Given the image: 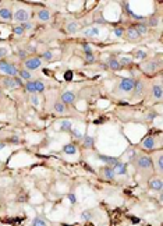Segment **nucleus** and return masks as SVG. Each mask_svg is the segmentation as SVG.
Wrapping results in <instances>:
<instances>
[{"instance_id": "1", "label": "nucleus", "mask_w": 163, "mask_h": 226, "mask_svg": "<svg viewBox=\"0 0 163 226\" xmlns=\"http://www.w3.org/2000/svg\"><path fill=\"white\" fill-rule=\"evenodd\" d=\"M0 71L7 74L9 77H16L17 74H18V70H17L16 66L11 63H7L4 60H0Z\"/></svg>"}, {"instance_id": "33", "label": "nucleus", "mask_w": 163, "mask_h": 226, "mask_svg": "<svg viewBox=\"0 0 163 226\" xmlns=\"http://www.w3.org/2000/svg\"><path fill=\"white\" fill-rule=\"evenodd\" d=\"M117 62H119L121 66V64H131L132 60L130 57H120V60H117Z\"/></svg>"}, {"instance_id": "32", "label": "nucleus", "mask_w": 163, "mask_h": 226, "mask_svg": "<svg viewBox=\"0 0 163 226\" xmlns=\"http://www.w3.org/2000/svg\"><path fill=\"white\" fill-rule=\"evenodd\" d=\"M147 57V53L144 52V50H138L137 53H135V59H138V60H142V59Z\"/></svg>"}, {"instance_id": "15", "label": "nucleus", "mask_w": 163, "mask_h": 226, "mask_svg": "<svg viewBox=\"0 0 163 226\" xmlns=\"http://www.w3.org/2000/svg\"><path fill=\"white\" fill-rule=\"evenodd\" d=\"M149 187L153 190H160L162 189V180H159V179L151 180V182H149Z\"/></svg>"}, {"instance_id": "11", "label": "nucleus", "mask_w": 163, "mask_h": 226, "mask_svg": "<svg viewBox=\"0 0 163 226\" xmlns=\"http://www.w3.org/2000/svg\"><path fill=\"white\" fill-rule=\"evenodd\" d=\"M98 158H99L100 161L106 162L107 165H112V166H114V165L119 162V159H117V158H113V156H106V155H99Z\"/></svg>"}, {"instance_id": "30", "label": "nucleus", "mask_w": 163, "mask_h": 226, "mask_svg": "<svg viewBox=\"0 0 163 226\" xmlns=\"http://www.w3.org/2000/svg\"><path fill=\"white\" fill-rule=\"evenodd\" d=\"M13 31H14L16 35H22L24 34V28H22V25H16L13 28Z\"/></svg>"}, {"instance_id": "9", "label": "nucleus", "mask_w": 163, "mask_h": 226, "mask_svg": "<svg viewBox=\"0 0 163 226\" xmlns=\"http://www.w3.org/2000/svg\"><path fill=\"white\" fill-rule=\"evenodd\" d=\"M139 34L137 32V29L134 28V27H130L128 29H127V38L130 39V41H137V39H139Z\"/></svg>"}, {"instance_id": "16", "label": "nucleus", "mask_w": 163, "mask_h": 226, "mask_svg": "<svg viewBox=\"0 0 163 226\" xmlns=\"http://www.w3.org/2000/svg\"><path fill=\"white\" fill-rule=\"evenodd\" d=\"M61 100H63L64 103H71L74 100V94H71V92H64L61 95Z\"/></svg>"}, {"instance_id": "42", "label": "nucleus", "mask_w": 163, "mask_h": 226, "mask_svg": "<svg viewBox=\"0 0 163 226\" xmlns=\"http://www.w3.org/2000/svg\"><path fill=\"white\" fill-rule=\"evenodd\" d=\"M14 83H16V87H21L22 85L21 78H16V77H14Z\"/></svg>"}, {"instance_id": "14", "label": "nucleus", "mask_w": 163, "mask_h": 226, "mask_svg": "<svg viewBox=\"0 0 163 226\" xmlns=\"http://www.w3.org/2000/svg\"><path fill=\"white\" fill-rule=\"evenodd\" d=\"M38 18L41 20V21H49V18H50V13L47 10H41L38 13Z\"/></svg>"}, {"instance_id": "6", "label": "nucleus", "mask_w": 163, "mask_h": 226, "mask_svg": "<svg viewBox=\"0 0 163 226\" xmlns=\"http://www.w3.org/2000/svg\"><path fill=\"white\" fill-rule=\"evenodd\" d=\"M0 18L6 20V21H10L13 18V13L9 7H0Z\"/></svg>"}, {"instance_id": "48", "label": "nucleus", "mask_w": 163, "mask_h": 226, "mask_svg": "<svg viewBox=\"0 0 163 226\" xmlns=\"http://www.w3.org/2000/svg\"><path fill=\"white\" fill-rule=\"evenodd\" d=\"M128 156H130V159L134 158V156H135V152H134L132 149H130V151H128Z\"/></svg>"}, {"instance_id": "40", "label": "nucleus", "mask_w": 163, "mask_h": 226, "mask_svg": "<svg viewBox=\"0 0 163 226\" xmlns=\"http://www.w3.org/2000/svg\"><path fill=\"white\" fill-rule=\"evenodd\" d=\"M114 34H116V37L120 38L121 35H123V29H121V28H116V29H114Z\"/></svg>"}, {"instance_id": "44", "label": "nucleus", "mask_w": 163, "mask_h": 226, "mask_svg": "<svg viewBox=\"0 0 163 226\" xmlns=\"http://www.w3.org/2000/svg\"><path fill=\"white\" fill-rule=\"evenodd\" d=\"M84 52L85 53H91V46L88 45V43H85L84 45Z\"/></svg>"}, {"instance_id": "35", "label": "nucleus", "mask_w": 163, "mask_h": 226, "mask_svg": "<svg viewBox=\"0 0 163 226\" xmlns=\"http://www.w3.org/2000/svg\"><path fill=\"white\" fill-rule=\"evenodd\" d=\"M85 59H87V62H88V63L95 62V56L92 55V52H91V53H85Z\"/></svg>"}, {"instance_id": "50", "label": "nucleus", "mask_w": 163, "mask_h": 226, "mask_svg": "<svg viewBox=\"0 0 163 226\" xmlns=\"http://www.w3.org/2000/svg\"><path fill=\"white\" fill-rule=\"evenodd\" d=\"M148 119H149V120L155 119V113H149V115H148Z\"/></svg>"}, {"instance_id": "38", "label": "nucleus", "mask_w": 163, "mask_h": 226, "mask_svg": "<svg viewBox=\"0 0 163 226\" xmlns=\"http://www.w3.org/2000/svg\"><path fill=\"white\" fill-rule=\"evenodd\" d=\"M71 133H73L74 137H77V138H82V134H81L78 130H71Z\"/></svg>"}, {"instance_id": "24", "label": "nucleus", "mask_w": 163, "mask_h": 226, "mask_svg": "<svg viewBox=\"0 0 163 226\" xmlns=\"http://www.w3.org/2000/svg\"><path fill=\"white\" fill-rule=\"evenodd\" d=\"M84 34H85V37H95V35L99 34V29H98V28H89V29H87Z\"/></svg>"}, {"instance_id": "31", "label": "nucleus", "mask_w": 163, "mask_h": 226, "mask_svg": "<svg viewBox=\"0 0 163 226\" xmlns=\"http://www.w3.org/2000/svg\"><path fill=\"white\" fill-rule=\"evenodd\" d=\"M84 145H85V147H88V148H91L92 145H94V140H92L91 137H85V140H84Z\"/></svg>"}, {"instance_id": "26", "label": "nucleus", "mask_w": 163, "mask_h": 226, "mask_svg": "<svg viewBox=\"0 0 163 226\" xmlns=\"http://www.w3.org/2000/svg\"><path fill=\"white\" fill-rule=\"evenodd\" d=\"M67 31L69 32H75V31H78V24L77 22H70L69 25H67Z\"/></svg>"}, {"instance_id": "52", "label": "nucleus", "mask_w": 163, "mask_h": 226, "mask_svg": "<svg viewBox=\"0 0 163 226\" xmlns=\"http://www.w3.org/2000/svg\"><path fill=\"white\" fill-rule=\"evenodd\" d=\"M4 147H6V144H4V142H1V141H0V149H3Z\"/></svg>"}, {"instance_id": "43", "label": "nucleus", "mask_w": 163, "mask_h": 226, "mask_svg": "<svg viewBox=\"0 0 163 226\" xmlns=\"http://www.w3.org/2000/svg\"><path fill=\"white\" fill-rule=\"evenodd\" d=\"M149 24H151V27H155L158 24V18H151L149 20Z\"/></svg>"}, {"instance_id": "28", "label": "nucleus", "mask_w": 163, "mask_h": 226, "mask_svg": "<svg viewBox=\"0 0 163 226\" xmlns=\"http://www.w3.org/2000/svg\"><path fill=\"white\" fill-rule=\"evenodd\" d=\"M54 110L59 112V113H63V112L66 110V106H64L61 102H57V103L54 105Z\"/></svg>"}, {"instance_id": "29", "label": "nucleus", "mask_w": 163, "mask_h": 226, "mask_svg": "<svg viewBox=\"0 0 163 226\" xmlns=\"http://www.w3.org/2000/svg\"><path fill=\"white\" fill-rule=\"evenodd\" d=\"M35 88H36V92H43L45 84H43L42 81H35Z\"/></svg>"}, {"instance_id": "49", "label": "nucleus", "mask_w": 163, "mask_h": 226, "mask_svg": "<svg viewBox=\"0 0 163 226\" xmlns=\"http://www.w3.org/2000/svg\"><path fill=\"white\" fill-rule=\"evenodd\" d=\"M18 55H20V57H25L26 53L24 52V50H18Z\"/></svg>"}, {"instance_id": "37", "label": "nucleus", "mask_w": 163, "mask_h": 226, "mask_svg": "<svg viewBox=\"0 0 163 226\" xmlns=\"http://www.w3.org/2000/svg\"><path fill=\"white\" fill-rule=\"evenodd\" d=\"M32 27H34V24H32V22H24V24H22V28H24V31H25V29H31Z\"/></svg>"}, {"instance_id": "7", "label": "nucleus", "mask_w": 163, "mask_h": 226, "mask_svg": "<svg viewBox=\"0 0 163 226\" xmlns=\"http://www.w3.org/2000/svg\"><path fill=\"white\" fill-rule=\"evenodd\" d=\"M113 170H114V173L116 174H126L127 173V165L119 161V162L113 166Z\"/></svg>"}, {"instance_id": "47", "label": "nucleus", "mask_w": 163, "mask_h": 226, "mask_svg": "<svg viewBox=\"0 0 163 226\" xmlns=\"http://www.w3.org/2000/svg\"><path fill=\"white\" fill-rule=\"evenodd\" d=\"M69 198H70V201H71V202H73V204H75V197H74V194H69Z\"/></svg>"}, {"instance_id": "2", "label": "nucleus", "mask_w": 163, "mask_h": 226, "mask_svg": "<svg viewBox=\"0 0 163 226\" xmlns=\"http://www.w3.org/2000/svg\"><path fill=\"white\" fill-rule=\"evenodd\" d=\"M134 84H135V81L132 78H121L120 84H119V90L121 92H131L134 90Z\"/></svg>"}, {"instance_id": "17", "label": "nucleus", "mask_w": 163, "mask_h": 226, "mask_svg": "<svg viewBox=\"0 0 163 226\" xmlns=\"http://www.w3.org/2000/svg\"><path fill=\"white\" fill-rule=\"evenodd\" d=\"M152 92H153V96L156 99H160L162 98V88H160V85H153Z\"/></svg>"}, {"instance_id": "41", "label": "nucleus", "mask_w": 163, "mask_h": 226, "mask_svg": "<svg viewBox=\"0 0 163 226\" xmlns=\"http://www.w3.org/2000/svg\"><path fill=\"white\" fill-rule=\"evenodd\" d=\"M64 78H66V80H69V81H70V80L73 78V73H71V71H67V73L64 74Z\"/></svg>"}, {"instance_id": "13", "label": "nucleus", "mask_w": 163, "mask_h": 226, "mask_svg": "<svg viewBox=\"0 0 163 226\" xmlns=\"http://www.w3.org/2000/svg\"><path fill=\"white\" fill-rule=\"evenodd\" d=\"M132 91H135V95L137 96H139V95L142 94V91H144V81H135V84H134V90Z\"/></svg>"}, {"instance_id": "54", "label": "nucleus", "mask_w": 163, "mask_h": 226, "mask_svg": "<svg viewBox=\"0 0 163 226\" xmlns=\"http://www.w3.org/2000/svg\"><path fill=\"white\" fill-rule=\"evenodd\" d=\"M0 95H1V90H0Z\"/></svg>"}, {"instance_id": "46", "label": "nucleus", "mask_w": 163, "mask_h": 226, "mask_svg": "<svg viewBox=\"0 0 163 226\" xmlns=\"http://www.w3.org/2000/svg\"><path fill=\"white\" fill-rule=\"evenodd\" d=\"M162 156H159V159H158V166H159V170H160V172H162Z\"/></svg>"}, {"instance_id": "53", "label": "nucleus", "mask_w": 163, "mask_h": 226, "mask_svg": "<svg viewBox=\"0 0 163 226\" xmlns=\"http://www.w3.org/2000/svg\"><path fill=\"white\" fill-rule=\"evenodd\" d=\"M119 105H121V106H127V105H128V103H127V102H120Z\"/></svg>"}, {"instance_id": "20", "label": "nucleus", "mask_w": 163, "mask_h": 226, "mask_svg": "<svg viewBox=\"0 0 163 226\" xmlns=\"http://www.w3.org/2000/svg\"><path fill=\"white\" fill-rule=\"evenodd\" d=\"M134 28H135V29H137V32L138 34H139V35H145V34H147L148 32V28H147V25H144V24H138V25H135L134 27Z\"/></svg>"}, {"instance_id": "45", "label": "nucleus", "mask_w": 163, "mask_h": 226, "mask_svg": "<svg viewBox=\"0 0 163 226\" xmlns=\"http://www.w3.org/2000/svg\"><path fill=\"white\" fill-rule=\"evenodd\" d=\"M10 142H13V144H18V142H20V140H18V137H11Z\"/></svg>"}, {"instance_id": "4", "label": "nucleus", "mask_w": 163, "mask_h": 226, "mask_svg": "<svg viewBox=\"0 0 163 226\" xmlns=\"http://www.w3.org/2000/svg\"><path fill=\"white\" fill-rule=\"evenodd\" d=\"M137 166L139 169H149L152 166V159L149 156H139L137 159Z\"/></svg>"}, {"instance_id": "3", "label": "nucleus", "mask_w": 163, "mask_h": 226, "mask_svg": "<svg viewBox=\"0 0 163 226\" xmlns=\"http://www.w3.org/2000/svg\"><path fill=\"white\" fill-rule=\"evenodd\" d=\"M13 18L18 22H26L28 21V18H29V13L24 9H18V10L13 14Z\"/></svg>"}, {"instance_id": "27", "label": "nucleus", "mask_w": 163, "mask_h": 226, "mask_svg": "<svg viewBox=\"0 0 163 226\" xmlns=\"http://www.w3.org/2000/svg\"><path fill=\"white\" fill-rule=\"evenodd\" d=\"M18 73H20V77H22V78L31 80V73H29L28 70H20Z\"/></svg>"}, {"instance_id": "39", "label": "nucleus", "mask_w": 163, "mask_h": 226, "mask_svg": "<svg viewBox=\"0 0 163 226\" xmlns=\"http://www.w3.org/2000/svg\"><path fill=\"white\" fill-rule=\"evenodd\" d=\"M6 55H7V49L6 47H0V59L4 57Z\"/></svg>"}, {"instance_id": "51", "label": "nucleus", "mask_w": 163, "mask_h": 226, "mask_svg": "<svg viewBox=\"0 0 163 226\" xmlns=\"http://www.w3.org/2000/svg\"><path fill=\"white\" fill-rule=\"evenodd\" d=\"M32 102H34V105H38V99L35 96H32Z\"/></svg>"}, {"instance_id": "19", "label": "nucleus", "mask_w": 163, "mask_h": 226, "mask_svg": "<svg viewBox=\"0 0 163 226\" xmlns=\"http://www.w3.org/2000/svg\"><path fill=\"white\" fill-rule=\"evenodd\" d=\"M63 151L66 154H69V155H73V154L77 152V149H75V147H74L73 144H67V145H64Z\"/></svg>"}, {"instance_id": "23", "label": "nucleus", "mask_w": 163, "mask_h": 226, "mask_svg": "<svg viewBox=\"0 0 163 226\" xmlns=\"http://www.w3.org/2000/svg\"><path fill=\"white\" fill-rule=\"evenodd\" d=\"M144 67H145V70H147L148 73H152V71L156 70V63H155V62H149V63H147Z\"/></svg>"}, {"instance_id": "18", "label": "nucleus", "mask_w": 163, "mask_h": 226, "mask_svg": "<svg viewBox=\"0 0 163 226\" xmlns=\"http://www.w3.org/2000/svg\"><path fill=\"white\" fill-rule=\"evenodd\" d=\"M109 67L112 68V70H120V63H119V62H117L116 59H109Z\"/></svg>"}, {"instance_id": "34", "label": "nucleus", "mask_w": 163, "mask_h": 226, "mask_svg": "<svg viewBox=\"0 0 163 226\" xmlns=\"http://www.w3.org/2000/svg\"><path fill=\"white\" fill-rule=\"evenodd\" d=\"M42 59H45V60H47V62H50L53 59V55H52V52H45V53H42Z\"/></svg>"}, {"instance_id": "21", "label": "nucleus", "mask_w": 163, "mask_h": 226, "mask_svg": "<svg viewBox=\"0 0 163 226\" xmlns=\"http://www.w3.org/2000/svg\"><path fill=\"white\" fill-rule=\"evenodd\" d=\"M25 88L28 92H31V94H35L36 92V88H35V81H29V83H26Z\"/></svg>"}, {"instance_id": "8", "label": "nucleus", "mask_w": 163, "mask_h": 226, "mask_svg": "<svg viewBox=\"0 0 163 226\" xmlns=\"http://www.w3.org/2000/svg\"><path fill=\"white\" fill-rule=\"evenodd\" d=\"M1 85L7 88V90H11V88H14L16 87V83H14V77H4V78L1 80Z\"/></svg>"}, {"instance_id": "36", "label": "nucleus", "mask_w": 163, "mask_h": 226, "mask_svg": "<svg viewBox=\"0 0 163 226\" xmlns=\"http://www.w3.org/2000/svg\"><path fill=\"white\" fill-rule=\"evenodd\" d=\"M81 218H82L84 221H88V219H91V212H89V211H84V212L81 214Z\"/></svg>"}, {"instance_id": "22", "label": "nucleus", "mask_w": 163, "mask_h": 226, "mask_svg": "<svg viewBox=\"0 0 163 226\" xmlns=\"http://www.w3.org/2000/svg\"><path fill=\"white\" fill-rule=\"evenodd\" d=\"M71 127H73L71 121H69V120L61 121V130L63 131H71Z\"/></svg>"}, {"instance_id": "10", "label": "nucleus", "mask_w": 163, "mask_h": 226, "mask_svg": "<svg viewBox=\"0 0 163 226\" xmlns=\"http://www.w3.org/2000/svg\"><path fill=\"white\" fill-rule=\"evenodd\" d=\"M155 138L153 137H147L144 141H142V147L144 148H147V149H153L155 148Z\"/></svg>"}, {"instance_id": "12", "label": "nucleus", "mask_w": 163, "mask_h": 226, "mask_svg": "<svg viewBox=\"0 0 163 226\" xmlns=\"http://www.w3.org/2000/svg\"><path fill=\"white\" fill-rule=\"evenodd\" d=\"M103 174H105L106 179H109V180H113V179H114V176H116V173H114L113 168H110V166H107V168L103 169Z\"/></svg>"}, {"instance_id": "25", "label": "nucleus", "mask_w": 163, "mask_h": 226, "mask_svg": "<svg viewBox=\"0 0 163 226\" xmlns=\"http://www.w3.org/2000/svg\"><path fill=\"white\" fill-rule=\"evenodd\" d=\"M32 226H47L46 221H43L42 218H35L32 222Z\"/></svg>"}, {"instance_id": "5", "label": "nucleus", "mask_w": 163, "mask_h": 226, "mask_svg": "<svg viewBox=\"0 0 163 226\" xmlns=\"http://www.w3.org/2000/svg\"><path fill=\"white\" fill-rule=\"evenodd\" d=\"M42 64V60L39 57H32V59H26L25 60V67L28 70H35V68L41 67Z\"/></svg>"}]
</instances>
